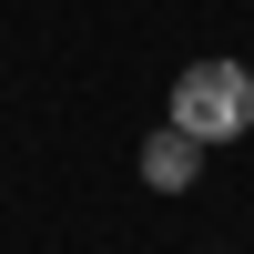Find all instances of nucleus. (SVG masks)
Wrapping results in <instances>:
<instances>
[{"label":"nucleus","mask_w":254,"mask_h":254,"mask_svg":"<svg viewBox=\"0 0 254 254\" xmlns=\"http://www.w3.org/2000/svg\"><path fill=\"white\" fill-rule=\"evenodd\" d=\"M173 132H193L203 153H214V142H244L254 132V71L244 61H193V71L173 81Z\"/></svg>","instance_id":"obj_1"},{"label":"nucleus","mask_w":254,"mask_h":254,"mask_svg":"<svg viewBox=\"0 0 254 254\" xmlns=\"http://www.w3.org/2000/svg\"><path fill=\"white\" fill-rule=\"evenodd\" d=\"M193 173H203V142L163 122V132L142 142V183H153V193H193Z\"/></svg>","instance_id":"obj_2"}]
</instances>
